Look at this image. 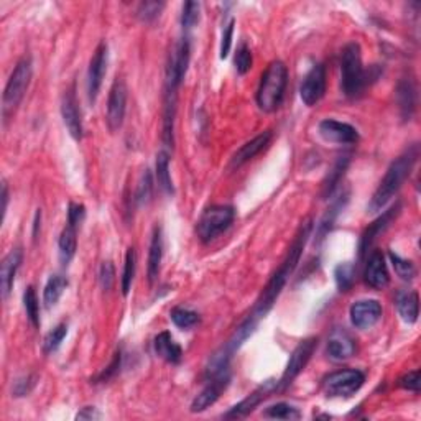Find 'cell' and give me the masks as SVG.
I'll return each instance as SVG.
<instances>
[{"instance_id":"484cf974","label":"cell","mask_w":421,"mask_h":421,"mask_svg":"<svg viewBox=\"0 0 421 421\" xmlns=\"http://www.w3.org/2000/svg\"><path fill=\"white\" fill-rule=\"evenodd\" d=\"M163 259V237L162 229L155 227L150 242V250H148V284L153 285L160 275V266H162Z\"/></svg>"},{"instance_id":"9c48e42d","label":"cell","mask_w":421,"mask_h":421,"mask_svg":"<svg viewBox=\"0 0 421 421\" xmlns=\"http://www.w3.org/2000/svg\"><path fill=\"white\" fill-rule=\"evenodd\" d=\"M191 60V45L188 36L181 38L177 45H175L172 55L168 58L167 65V89L178 90L180 84L183 83L186 76V71H188Z\"/></svg>"},{"instance_id":"2e32d148","label":"cell","mask_w":421,"mask_h":421,"mask_svg":"<svg viewBox=\"0 0 421 421\" xmlns=\"http://www.w3.org/2000/svg\"><path fill=\"white\" fill-rule=\"evenodd\" d=\"M61 115L63 122H65L66 129L74 140H81L83 138V119H81V110H79L76 93H74V86L68 89L61 100Z\"/></svg>"},{"instance_id":"ffe728a7","label":"cell","mask_w":421,"mask_h":421,"mask_svg":"<svg viewBox=\"0 0 421 421\" xmlns=\"http://www.w3.org/2000/svg\"><path fill=\"white\" fill-rule=\"evenodd\" d=\"M398 211H400V204L390 207V209H388L387 212H383V214L378 217L377 221L372 222L370 226L365 229L364 234H362V237H360V242H359V259L365 257L367 252H369V249L372 247V244H374L375 239L380 236V234L385 231L388 226H390L393 217H397Z\"/></svg>"},{"instance_id":"f6af8a7d","label":"cell","mask_w":421,"mask_h":421,"mask_svg":"<svg viewBox=\"0 0 421 421\" xmlns=\"http://www.w3.org/2000/svg\"><path fill=\"white\" fill-rule=\"evenodd\" d=\"M86 217V207L78 202H71L68 207V224H71L74 227H79Z\"/></svg>"},{"instance_id":"277c9868","label":"cell","mask_w":421,"mask_h":421,"mask_svg":"<svg viewBox=\"0 0 421 421\" xmlns=\"http://www.w3.org/2000/svg\"><path fill=\"white\" fill-rule=\"evenodd\" d=\"M369 73L362 65V53L359 43H349L341 53V88L344 95L355 99L364 93L369 84Z\"/></svg>"},{"instance_id":"8fae6325","label":"cell","mask_w":421,"mask_h":421,"mask_svg":"<svg viewBox=\"0 0 421 421\" xmlns=\"http://www.w3.org/2000/svg\"><path fill=\"white\" fill-rule=\"evenodd\" d=\"M324 94H326V69L323 65H314L303 78L300 98L303 104L311 108L324 98Z\"/></svg>"},{"instance_id":"7dc6e473","label":"cell","mask_w":421,"mask_h":421,"mask_svg":"<svg viewBox=\"0 0 421 421\" xmlns=\"http://www.w3.org/2000/svg\"><path fill=\"white\" fill-rule=\"evenodd\" d=\"M234 25L236 22L234 20H229V24L226 25V28L222 31V40H221V58L229 56V51H231L232 46V35H234Z\"/></svg>"},{"instance_id":"1f68e13d","label":"cell","mask_w":421,"mask_h":421,"mask_svg":"<svg viewBox=\"0 0 421 421\" xmlns=\"http://www.w3.org/2000/svg\"><path fill=\"white\" fill-rule=\"evenodd\" d=\"M135 269H137V254H135V249L130 247V249H127L124 271H122V281H120L122 293H124V296H127L130 293L133 276H135Z\"/></svg>"},{"instance_id":"d6986e66","label":"cell","mask_w":421,"mask_h":421,"mask_svg":"<svg viewBox=\"0 0 421 421\" xmlns=\"http://www.w3.org/2000/svg\"><path fill=\"white\" fill-rule=\"evenodd\" d=\"M328 355L331 357L333 360L343 362L350 359L355 354V341L353 339L345 329H334L328 339Z\"/></svg>"},{"instance_id":"ee69618b","label":"cell","mask_w":421,"mask_h":421,"mask_svg":"<svg viewBox=\"0 0 421 421\" xmlns=\"http://www.w3.org/2000/svg\"><path fill=\"white\" fill-rule=\"evenodd\" d=\"M99 281H100V286H103V290L109 291L112 289V285H114L115 281V269L114 265H112V262H104L103 266H100Z\"/></svg>"},{"instance_id":"ac0fdd59","label":"cell","mask_w":421,"mask_h":421,"mask_svg":"<svg viewBox=\"0 0 421 421\" xmlns=\"http://www.w3.org/2000/svg\"><path fill=\"white\" fill-rule=\"evenodd\" d=\"M319 135H321L326 142L333 143H355L359 140V133H357L355 127L345 122H339L334 119L323 120L318 127Z\"/></svg>"},{"instance_id":"74e56055","label":"cell","mask_w":421,"mask_h":421,"mask_svg":"<svg viewBox=\"0 0 421 421\" xmlns=\"http://www.w3.org/2000/svg\"><path fill=\"white\" fill-rule=\"evenodd\" d=\"M388 255H390L393 269H395V274L400 276V279L405 281H412L415 279V275H417V269H415V265L410 262V260H405L400 257L398 254L390 252Z\"/></svg>"},{"instance_id":"4fadbf2b","label":"cell","mask_w":421,"mask_h":421,"mask_svg":"<svg viewBox=\"0 0 421 421\" xmlns=\"http://www.w3.org/2000/svg\"><path fill=\"white\" fill-rule=\"evenodd\" d=\"M350 323L357 329L374 328L382 318V305L377 300H360L350 306Z\"/></svg>"},{"instance_id":"8d00e7d4","label":"cell","mask_w":421,"mask_h":421,"mask_svg":"<svg viewBox=\"0 0 421 421\" xmlns=\"http://www.w3.org/2000/svg\"><path fill=\"white\" fill-rule=\"evenodd\" d=\"M68 334V324L66 323H61L58 324V326L46 334V338L43 341V350L45 354H51L55 353V350L60 348L63 339L66 338Z\"/></svg>"},{"instance_id":"e575fe53","label":"cell","mask_w":421,"mask_h":421,"mask_svg":"<svg viewBox=\"0 0 421 421\" xmlns=\"http://www.w3.org/2000/svg\"><path fill=\"white\" fill-rule=\"evenodd\" d=\"M24 306H25L26 316H28L31 326L40 328V303H38V298H36L33 286H28V289L25 290Z\"/></svg>"},{"instance_id":"d6a6232c","label":"cell","mask_w":421,"mask_h":421,"mask_svg":"<svg viewBox=\"0 0 421 421\" xmlns=\"http://www.w3.org/2000/svg\"><path fill=\"white\" fill-rule=\"evenodd\" d=\"M334 279L341 291H349L355 281V265L349 262L339 264L334 270Z\"/></svg>"},{"instance_id":"83f0119b","label":"cell","mask_w":421,"mask_h":421,"mask_svg":"<svg viewBox=\"0 0 421 421\" xmlns=\"http://www.w3.org/2000/svg\"><path fill=\"white\" fill-rule=\"evenodd\" d=\"M78 247V227L66 224V227L63 229L60 241H58V249H60V262L68 266L69 262L76 255Z\"/></svg>"},{"instance_id":"30bf717a","label":"cell","mask_w":421,"mask_h":421,"mask_svg":"<svg viewBox=\"0 0 421 421\" xmlns=\"http://www.w3.org/2000/svg\"><path fill=\"white\" fill-rule=\"evenodd\" d=\"M127 109V86L122 78H117L112 84L108 99V127L110 132H117L124 124Z\"/></svg>"},{"instance_id":"836d02e7","label":"cell","mask_w":421,"mask_h":421,"mask_svg":"<svg viewBox=\"0 0 421 421\" xmlns=\"http://www.w3.org/2000/svg\"><path fill=\"white\" fill-rule=\"evenodd\" d=\"M170 316H172L175 326L180 329H191L194 328L196 324H199V314L193 310H188V308H173Z\"/></svg>"},{"instance_id":"7402d4cb","label":"cell","mask_w":421,"mask_h":421,"mask_svg":"<svg viewBox=\"0 0 421 421\" xmlns=\"http://www.w3.org/2000/svg\"><path fill=\"white\" fill-rule=\"evenodd\" d=\"M270 140H271V132H264V133H260V135H257L255 138H252L250 142L244 143V145L237 150L236 155L232 157L231 168L237 170V168L244 167L245 163L257 157L262 150H265V148L269 147Z\"/></svg>"},{"instance_id":"5bb4252c","label":"cell","mask_w":421,"mask_h":421,"mask_svg":"<svg viewBox=\"0 0 421 421\" xmlns=\"http://www.w3.org/2000/svg\"><path fill=\"white\" fill-rule=\"evenodd\" d=\"M276 392V382L275 380H266L264 385H260L257 390H254L247 398H244L241 403L234 405L229 412L224 415V418L227 420H236V418H245L249 413H252L265 398H269L271 393Z\"/></svg>"},{"instance_id":"c3c4849f","label":"cell","mask_w":421,"mask_h":421,"mask_svg":"<svg viewBox=\"0 0 421 421\" xmlns=\"http://www.w3.org/2000/svg\"><path fill=\"white\" fill-rule=\"evenodd\" d=\"M120 360H122V354L120 350L115 354L114 360L110 362V365L105 369L104 372H100V374L94 378V383H103V382H108L110 377H114L117 372H119V367H120Z\"/></svg>"},{"instance_id":"681fc988","label":"cell","mask_w":421,"mask_h":421,"mask_svg":"<svg viewBox=\"0 0 421 421\" xmlns=\"http://www.w3.org/2000/svg\"><path fill=\"white\" fill-rule=\"evenodd\" d=\"M33 378L31 377H25L22 380H19L15 383V393H17V397H24L31 390V387H33Z\"/></svg>"},{"instance_id":"bcb514c9","label":"cell","mask_w":421,"mask_h":421,"mask_svg":"<svg viewBox=\"0 0 421 421\" xmlns=\"http://www.w3.org/2000/svg\"><path fill=\"white\" fill-rule=\"evenodd\" d=\"M420 383H421L420 370L408 372L407 375H403V377L398 380V385H400V387L405 388V390H410V392H415V393H418V392H420Z\"/></svg>"},{"instance_id":"52a82bcc","label":"cell","mask_w":421,"mask_h":421,"mask_svg":"<svg viewBox=\"0 0 421 421\" xmlns=\"http://www.w3.org/2000/svg\"><path fill=\"white\" fill-rule=\"evenodd\" d=\"M364 382L365 375L360 370L344 369L324 378L323 390L331 398H349L360 390Z\"/></svg>"},{"instance_id":"3957f363","label":"cell","mask_w":421,"mask_h":421,"mask_svg":"<svg viewBox=\"0 0 421 421\" xmlns=\"http://www.w3.org/2000/svg\"><path fill=\"white\" fill-rule=\"evenodd\" d=\"M286 84H289V69L284 61H271L265 69L257 89V105L264 112H275L284 103Z\"/></svg>"},{"instance_id":"7bdbcfd3","label":"cell","mask_w":421,"mask_h":421,"mask_svg":"<svg viewBox=\"0 0 421 421\" xmlns=\"http://www.w3.org/2000/svg\"><path fill=\"white\" fill-rule=\"evenodd\" d=\"M152 188H153V181H152V175L148 170L142 173V178L138 181V186H137V194H135V202L137 204H143V202H147L150 199L152 196Z\"/></svg>"},{"instance_id":"60d3db41","label":"cell","mask_w":421,"mask_h":421,"mask_svg":"<svg viewBox=\"0 0 421 421\" xmlns=\"http://www.w3.org/2000/svg\"><path fill=\"white\" fill-rule=\"evenodd\" d=\"M234 65H236V71L241 74V76L247 74L250 71V68H252V51H250V48L245 43L239 45Z\"/></svg>"},{"instance_id":"5b68a950","label":"cell","mask_w":421,"mask_h":421,"mask_svg":"<svg viewBox=\"0 0 421 421\" xmlns=\"http://www.w3.org/2000/svg\"><path fill=\"white\" fill-rule=\"evenodd\" d=\"M31 81V61L28 58H24L17 63L14 73L10 74L7 86L4 90L2 98V115L4 119L7 120L10 114H14V110L19 108L22 99L25 98L26 89L30 86Z\"/></svg>"},{"instance_id":"d4e9b609","label":"cell","mask_w":421,"mask_h":421,"mask_svg":"<svg viewBox=\"0 0 421 421\" xmlns=\"http://www.w3.org/2000/svg\"><path fill=\"white\" fill-rule=\"evenodd\" d=\"M153 348H155V354L163 359L168 364H180L181 357H183V350H181L180 345L175 343L170 333H160L155 338V343H153Z\"/></svg>"},{"instance_id":"816d5d0a","label":"cell","mask_w":421,"mask_h":421,"mask_svg":"<svg viewBox=\"0 0 421 421\" xmlns=\"http://www.w3.org/2000/svg\"><path fill=\"white\" fill-rule=\"evenodd\" d=\"M7 204H9V186L7 183H2V216L5 219V212H7Z\"/></svg>"},{"instance_id":"b9f144b4","label":"cell","mask_w":421,"mask_h":421,"mask_svg":"<svg viewBox=\"0 0 421 421\" xmlns=\"http://www.w3.org/2000/svg\"><path fill=\"white\" fill-rule=\"evenodd\" d=\"M201 5L198 2H186L183 5V14H181V25L184 30L193 28L199 22Z\"/></svg>"},{"instance_id":"603a6c76","label":"cell","mask_w":421,"mask_h":421,"mask_svg":"<svg viewBox=\"0 0 421 421\" xmlns=\"http://www.w3.org/2000/svg\"><path fill=\"white\" fill-rule=\"evenodd\" d=\"M397 103L403 120H412L417 110V88L412 79H402L397 86Z\"/></svg>"},{"instance_id":"7c38bea8","label":"cell","mask_w":421,"mask_h":421,"mask_svg":"<svg viewBox=\"0 0 421 421\" xmlns=\"http://www.w3.org/2000/svg\"><path fill=\"white\" fill-rule=\"evenodd\" d=\"M105 71H108V45H105V41H103L95 48L88 69V98L93 104L99 95Z\"/></svg>"},{"instance_id":"9a60e30c","label":"cell","mask_w":421,"mask_h":421,"mask_svg":"<svg viewBox=\"0 0 421 421\" xmlns=\"http://www.w3.org/2000/svg\"><path fill=\"white\" fill-rule=\"evenodd\" d=\"M229 380H231V377H229L227 370L222 372L219 375L212 377V380H209V383H207V385L202 388V390L193 400V403H191V412L201 413L209 408L211 405H214L217 400H219L221 393L226 390V387L229 385Z\"/></svg>"},{"instance_id":"d590c367","label":"cell","mask_w":421,"mask_h":421,"mask_svg":"<svg viewBox=\"0 0 421 421\" xmlns=\"http://www.w3.org/2000/svg\"><path fill=\"white\" fill-rule=\"evenodd\" d=\"M264 417L271 420H300L301 413L289 403H276L265 410Z\"/></svg>"},{"instance_id":"ab89813d","label":"cell","mask_w":421,"mask_h":421,"mask_svg":"<svg viewBox=\"0 0 421 421\" xmlns=\"http://www.w3.org/2000/svg\"><path fill=\"white\" fill-rule=\"evenodd\" d=\"M344 202H345V199L344 201L338 199L334 202V206L331 207V209H328L326 214H324V217H323L321 222H319V226H318V237L319 239H324V236H326V234L331 231L333 224L336 221V216L339 214V209L344 206Z\"/></svg>"},{"instance_id":"f546056e","label":"cell","mask_w":421,"mask_h":421,"mask_svg":"<svg viewBox=\"0 0 421 421\" xmlns=\"http://www.w3.org/2000/svg\"><path fill=\"white\" fill-rule=\"evenodd\" d=\"M68 289V279L63 275H53L48 284L45 285L43 291V301L46 308L56 306V303L60 301L63 293Z\"/></svg>"},{"instance_id":"f1b7e54d","label":"cell","mask_w":421,"mask_h":421,"mask_svg":"<svg viewBox=\"0 0 421 421\" xmlns=\"http://www.w3.org/2000/svg\"><path fill=\"white\" fill-rule=\"evenodd\" d=\"M155 170H157V181H158L160 189L167 194H173L175 188H173L172 175H170V153L167 150L158 152Z\"/></svg>"},{"instance_id":"44dd1931","label":"cell","mask_w":421,"mask_h":421,"mask_svg":"<svg viewBox=\"0 0 421 421\" xmlns=\"http://www.w3.org/2000/svg\"><path fill=\"white\" fill-rule=\"evenodd\" d=\"M22 250L14 249L2 260V266H0V289H2L4 300H7L10 291L14 289L15 275H17V270L20 269V264H22Z\"/></svg>"},{"instance_id":"cb8c5ba5","label":"cell","mask_w":421,"mask_h":421,"mask_svg":"<svg viewBox=\"0 0 421 421\" xmlns=\"http://www.w3.org/2000/svg\"><path fill=\"white\" fill-rule=\"evenodd\" d=\"M175 114H177V90L165 88V110H163V142L168 148L173 147L175 138Z\"/></svg>"},{"instance_id":"ba28073f","label":"cell","mask_w":421,"mask_h":421,"mask_svg":"<svg viewBox=\"0 0 421 421\" xmlns=\"http://www.w3.org/2000/svg\"><path fill=\"white\" fill-rule=\"evenodd\" d=\"M316 348H318V338H308L296 345L295 350L291 353L289 365H286L284 375H281L280 380L276 382V390H285V388L301 374L308 362H310Z\"/></svg>"},{"instance_id":"f907efd6","label":"cell","mask_w":421,"mask_h":421,"mask_svg":"<svg viewBox=\"0 0 421 421\" xmlns=\"http://www.w3.org/2000/svg\"><path fill=\"white\" fill-rule=\"evenodd\" d=\"M78 420H99L100 413L94 407H84L81 412L76 415Z\"/></svg>"},{"instance_id":"4dcf8cb0","label":"cell","mask_w":421,"mask_h":421,"mask_svg":"<svg viewBox=\"0 0 421 421\" xmlns=\"http://www.w3.org/2000/svg\"><path fill=\"white\" fill-rule=\"evenodd\" d=\"M349 162H350L349 157H341L338 162H336L334 168L331 170V172H329L328 178L323 184V196H324V198H329V196L334 193L336 186L339 184L341 178L344 177V172H345V168H348Z\"/></svg>"},{"instance_id":"4316f807","label":"cell","mask_w":421,"mask_h":421,"mask_svg":"<svg viewBox=\"0 0 421 421\" xmlns=\"http://www.w3.org/2000/svg\"><path fill=\"white\" fill-rule=\"evenodd\" d=\"M397 310L405 323H417L420 314V300L417 291H400L397 298Z\"/></svg>"},{"instance_id":"7a4b0ae2","label":"cell","mask_w":421,"mask_h":421,"mask_svg":"<svg viewBox=\"0 0 421 421\" xmlns=\"http://www.w3.org/2000/svg\"><path fill=\"white\" fill-rule=\"evenodd\" d=\"M418 160V145L410 147L403 155H400L395 162H392L390 167H388L385 177L382 178L380 184L377 186L375 193L372 194L369 201V206H367V211L369 212H378L385 207L388 202L393 199L400 188H402L405 181L410 177L412 170Z\"/></svg>"},{"instance_id":"e0dca14e","label":"cell","mask_w":421,"mask_h":421,"mask_svg":"<svg viewBox=\"0 0 421 421\" xmlns=\"http://www.w3.org/2000/svg\"><path fill=\"white\" fill-rule=\"evenodd\" d=\"M364 281L370 289L383 290L390 284V275H388L385 257L380 250H374L367 260L365 270H364Z\"/></svg>"},{"instance_id":"6da1fadb","label":"cell","mask_w":421,"mask_h":421,"mask_svg":"<svg viewBox=\"0 0 421 421\" xmlns=\"http://www.w3.org/2000/svg\"><path fill=\"white\" fill-rule=\"evenodd\" d=\"M311 231H313V222L310 219H306L305 222L301 224L300 229H298L295 241H293L290 252H289V255H286V259L284 260V264H281L280 269L275 271V275L271 276L270 281L264 289L262 295H260L257 303H255L252 313L249 314L250 319H254V321L259 323L260 319L265 318L266 313L274 308L276 298L280 296L281 290H284L286 281H289L291 274L296 269L298 262H300V257H301L303 250H305L308 239H310V236H311Z\"/></svg>"},{"instance_id":"f35d334b","label":"cell","mask_w":421,"mask_h":421,"mask_svg":"<svg viewBox=\"0 0 421 421\" xmlns=\"http://www.w3.org/2000/svg\"><path fill=\"white\" fill-rule=\"evenodd\" d=\"M163 9H165L163 2H142L138 5L137 17L140 19L142 22L150 24L160 17V14H162Z\"/></svg>"},{"instance_id":"8992f818","label":"cell","mask_w":421,"mask_h":421,"mask_svg":"<svg viewBox=\"0 0 421 421\" xmlns=\"http://www.w3.org/2000/svg\"><path fill=\"white\" fill-rule=\"evenodd\" d=\"M234 217H236V211L232 206L216 204L207 207L201 214L198 224H196V234H198L199 241H214L217 236H221L226 229H229V226L234 222Z\"/></svg>"}]
</instances>
